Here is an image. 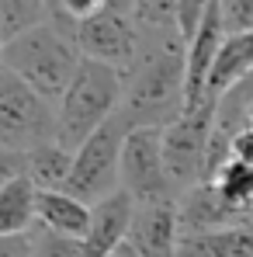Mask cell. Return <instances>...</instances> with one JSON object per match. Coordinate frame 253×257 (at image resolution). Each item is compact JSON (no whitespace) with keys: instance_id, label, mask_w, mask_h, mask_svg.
<instances>
[{"instance_id":"1","label":"cell","mask_w":253,"mask_h":257,"mask_svg":"<svg viewBox=\"0 0 253 257\" xmlns=\"http://www.w3.org/2000/svg\"><path fill=\"white\" fill-rule=\"evenodd\" d=\"M139 52L125 73L118 118L132 128H167L187 108V42L177 4H135Z\"/></svg>"},{"instance_id":"2","label":"cell","mask_w":253,"mask_h":257,"mask_svg":"<svg viewBox=\"0 0 253 257\" xmlns=\"http://www.w3.org/2000/svg\"><path fill=\"white\" fill-rule=\"evenodd\" d=\"M80 63L84 52L77 45V21L59 7V0L49 25L4 45V70L14 73L21 84H28L49 104L63 101Z\"/></svg>"},{"instance_id":"3","label":"cell","mask_w":253,"mask_h":257,"mask_svg":"<svg viewBox=\"0 0 253 257\" xmlns=\"http://www.w3.org/2000/svg\"><path fill=\"white\" fill-rule=\"evenodd\" d=\"M122 94H125V73L84 59L70 90L56 104V143L77 153L97 128H104L118 115Z\"/></svg>"},{"instance_id":"4","label":"cell","mask_w":253,"mask_h":257,"mask_svg":"<svg viewBox=\"0 0 253 257\" xmlns=\"http://www.w3.org/2000/svg\"><path fill=\"white\" fill-rule=\"evenodd\" d=\"M215 111H218V101H205V104L184 111L177 122H170L163 128V164H167L170 184H173L177 198L208 181Z\"/></svg>"},{"instance_id":"5","label":"cell","mask_w":253,"mask_h":257,"mask_svg":"<svg viewBox=\"0 0 253 257\" xmlns=\"http://www.w3.org/2000/svg\"><path fill=\"white\" fill-rule=\"evenodd\" d=\"M128 125L115 115L104 128H97L84 146L73 153V171L66 191L84 205L97 209L101 202L122 191V150H125Z\"/></svg>"},{"instance_id":"6","label":"cell","mask_w":253,"mask_h":257,"mask_svg":"<svg viewBox=\"0 0 253 257\" xmlns=\"http://www.w3.org/2000/svg\"><path fill=\"white\" fill-rule=\"evenodd\" d=\"M45 143H56V104L0 70V150L28 157Z\"/></svg>"},{"instance_id":"7","label":"cell","mask_w":253,"mask_h":257,"mask_svg":"<svg viewBox=\"0 0 253 257\" xmlns=\"http://www.w3.org/2000/svg\"><path fill=\"white\" fill-rule=\"evenodd\" d=\"M77 45L84 59L115 66L128 73L139 52V25H135V4L125 0H101V7L77 21Z\"/></svg>"},{"instance_id":"8","label":"cell","mask_w":253,"mask_h":257,"mask_svg":"<svg viewBox=\"0 0 253 257\" xmlns=\"http://www.w3.org/2000/svg\"><path fill=\"white\" fill-rule=\"evenodd\" d=\"M122 195L132 198L135 209L177 202L163 164V128H132L122 150Z\"/></svg>"},{"instance_id":"9","label":"cell","mask_w":253,"mask_h":257,"mask_svg":"<svg viewBox=\"0 0 253 257\" xmlns=\"http://www.w3.org/2000/svg\"><path fill=\"white\" fill-rule=\"evenodd\" d=\"M118 257H180L177 202L135 209L125 240L118 247Z\"/></svg>"},{"instance_id":"10","label":"cell","mask_w":253,"mask_h":257,"mask_svg":"<svg viewBox=\"0 0 253 257\" xmlns=\"http://www.w3.org/2000/svg\"><path fill=\"white\" fill-rule=\"evenodd\" d=\"M253 215H243L239 209H232L215 184H198L194 191L177 198V222H180V240L184 236H205V233H218V229H232L250 222Z\"/></svg>"},{"instance_id":"11","label":"cell","mask_w":253,"mask_h":257,"mask_svg":"<svg viewBox=\"0 0 253 257\" xmlns=\"http://www.w3.org/2000/svg\"><path fill=\"white\" fill-rule=\"evenodd\" d=\"M35 219L49 233L70 236V240H84L94 226V209L84 205L80 198H73L70 191H39L35 198Z\"/></svg>"},{"instance_id":"12","label":"cell","mask_w":253,"mask_h":257,"mask_svg":"<svg viewBox=\"0 0 253 257\" xmlns=\"http://www.w3.org/2000/svg\"><path fill=\"white\" fill-rule=\"evenodd\" d=\"M35 184L28 181V174L14 177L7 188H0V240L7 236H25L39 226L35 219Z\"/></svg>"},{"instance_id":"13","label":"cell","mask_w":253,"mask_h":257,"mask_svg":"<svg viewBox=\"0 0 253 257\" xmlns=\"http://www.w3.org/2000/svg\"><path fill=\"white\" fill-rule=\"evenodd\" d=\"M73 171V153L59 143H45L25 157V174L35 184V191H66Z\"/></svg>"},{"instance_id":"14","label":"cell","mask_w":253,"mask_h":257,"mask_svg":"<svg viewBox=\"0 0 253 257\" xmlns=\"http://www.w3.org/2000/svg\"><path fill=\"white\" fill-rule=\"evenodd\" d=\"M250 73H253V32L239 35V39H225L222 52H218V63L211 70V80H208V101H218L225 90H232Z\"/></svg>"},{"instance_id":"15","label":"cell","mask_w":253,"mask_h":257,"mask_svg":"<svg viewBox=\"0 0 253 257\" xmlns=\"http://www.w3.org/2000/svg\"><path fill=\"white\" fill-rule=\"evenodd\" d=\"M180 257H253V219L205 236H184Z\"/></svg>"},{"instance_id":"16","label":"cell","mask_w":253,"mask_h":257,"mask_svg":"<svg viewBox=\"0 0 253 257\" xmlns=\"http://www.w3.org/2000/svg\"><path fill=\"white\" fill-rule=\"evenodd\" d=\"M52 14H56V4H45V0H0V39H4V45L49 25Z\"/></svg>"},{"instance_id":"17","label":"cell","mask_w":253,"mask_h":257,"mask_svg":"<svg viewBox=\"0 0 253 257\" xmlns=\"http://www.w3.org/2000/svg\"><path fill=\"white\" fill-rule=\"evenodd\" d=\"M208 184H215V191L243 215H253V167L243 160H229L222 164V171L211 177Z\"/></svg>"},{"instance_id":"18","label":"cell","mask_w":253,"mask_h":257,"mask_svg":"<svg viewBox=\"0 0 253 257\" xmlns=\"http://www.w3.org/2000/svg\"><path fill=\"white\" fill-rule=\"evenodd\" d=\"M225 39H239L253 32V0H218Z\"/></svg>"},{"instance_id":"19","label":"cell","mask_w":253,"mask_h":257,"mask_svg":"<svg viewBox=\"0 0 253 257\" xmlns=\"http://www.w3.org/2000/svg\"><path fill=\"white\" fill-rule=\"evenodd\" d=\"M80 254V243L70 240V236H59V233H49L42 226L32 229V257H77Z\"/></svg>"},{"instance_id":"20","label":"cell","mask_w":253,"mask_h":257,"mask_svg":"<svg viewBox=\"0 0 253 257\" xmlns=\"http://www.w3.org/2000/svg\"><path fill=\"white\" fill-rule=\"evenodd\" d=\"M0 257H32V233L0 240Z\"/></svg>"},{"instance_id":"21","label":"cell","mask_w":253,"mask_h":257,"mask_svg":"<svg viewBox=\"0 0 253 257\" xmlns=\"http://www.w3.org/2000/svg\"><path fill=\"white\" fill-rule=\"evenodd\" d=\"M229 153H232V160H243V164L253 167V128H243V132L232 139Z\"/></svg>"},{"instance_id":"22","label":"cell","mask_w":253,"mask_h":257,"mask_svg":"<svg viewBox=\"0 0 253 257\" xmlns=\"http://www.w3.org/2000/svg\"><path fill=\"white\" fill-rule=\"evenodd\" d=\"M0 70H4V39H0Z\"/></svg>"},{"instance_id":"23","label":"cell","mask_w":253,"mask_h":257,"mask_svg":"<svg viewBox=\"0 0 253 257\" xmlns=\"http://www.w3.org/2000/svg\"><path fill=\"white\" fill-rule=\"evenodd\" d=\"M115 257H118V254H115Z\"/></svg>"}]
</instances>
